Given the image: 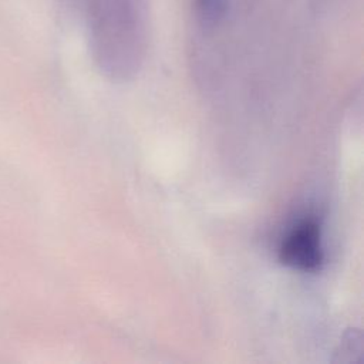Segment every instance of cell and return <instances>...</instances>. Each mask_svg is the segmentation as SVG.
<instances>
[{"label":"cell","mask_w":364,"mask_h":364,"mask_svg":"<svg viewBox=\"0 0 364 364\" xmlns=\"http://www.w3.org/2000/svg\"><path fill=\"white\" fill-rule=\"evenodd\" d=\"M279 259L289 267L317 272L324 262L320 225L314 219H303L294 225L280 243Z\"/></svg>","instance_id":"cell-1"},{"label":"cell","mask_w":364,"mask_h":364,"mask_svg":"<svg viewBox=\"0 0 364 364\" xmlns=\"http://www.w3.org/2000/svg\"><path fill=\"white\" fill-rule=\"evenodd\" d=\"M199 17L206 24H215L228 11V0H195Z\"/></svg>","instance_id":"cell-2"}]
</instances>
